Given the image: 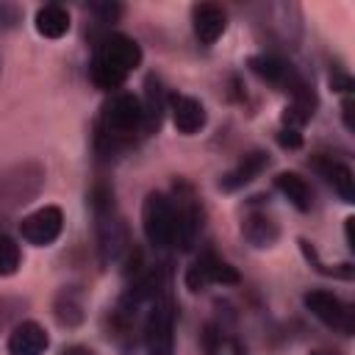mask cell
<instances>
[{"label":"cell","instance_id":"cell-1","mask_svg":"<svg viewBox=\"0 0 355 355\" xmlns=\"http://www.w3.org/2000/svg\"><path fill=\"white\" fill-rule=\"evenodd\" d=\"M141 64V47L136 39L125 36V33H108L97 50H94V58H92V67H89V75H92V83L103 92H114L119 89L128 75Z\"/></svg>","mask_w":355,"mask_h":355},{"label":"cell","instance_id":"cell-2","mask_svg":"<svg viewBox=\"0 0 355 355\" xmlns=\"http://www.w3.org/2000/svg\"><path fill=\"white\" fill-rule=\"evenodd\" d=\"M92 211H94V222H97L100 258H103V263H114L128 250V230H125V222H122V216L116 211L111 186L97 183L92 189Z\"/></svg>","mask_w":355,"mask_h":355},{"label":"cell","instance_id":"cell-3","mask_svg":"<svg viewBox=\"0 0 355 355\" xmlns=\"http://www.w3.org/2000/svg\"><path fill=\"white\" fill-rule=\"evenodd\" d=\"M139 130H144L141 97L130 92L111 94V100L103 108V119H100V141H108V147L116 150L122 141H128Z\"/></svg>","mask_w":355,"mask_h":355},{"label":"cell","instance_id":"cell-4","mask_svg":"<svg viewBox=\"0 0 355 355\" xmlns=\"http://www.w3.org/2000/svg\"><path fill=\"white\" fill-rule=\"evenodd\" d=\"M141 230H144V239L158 250L175 244L178 216H175V202L166 194L150 191L144 197V202H141Z\"/></svg>","mask_w":355,"mask_h":355},{"label":"cell","instance_id":"cell-5","mask_svg":"<svg viewBox=\"0 0 355 355\" xmlns=\"http://www.w3.org/2000/svg\"><path fill=\"white\" fill-rule=\"evenodd\" d=\"M141 338H144L147 355H175V313L169 300L158 297L150 302Z\"/></svg>","mask_w":355,"mask_h":355},{"label":"cell","instance_id":"cell-6","mask_svg":"<svg viewBox=\"0 0 355 355\" xmlns=\"http://www.w3.org/2000/svg\"><path fill=\"white\" fill-rule=\"evenodd\" d=\"M302 302H305V308L322 322V324H327V327H333V330H338V333H352V327H355V319H352V311H349V305L341 300V297H336L333 291H324V288H316V291H308L305 297H302Z\"/></svg>","mask_w":355,"mask_h":355},{"label":"cell","instance_id":"cell-7","mask_svg":"<svg viewBox=\"0 0 355 355\" xmlns=\"http://www.w3.org/2000/svg\"><path fill=\"white\" fill-rule=\"evenodd\" d=\"M64 230V214L58 205H42L33 214L22 216L19 222V236L22 241L33 247H50Z\"/></svg>","mask_w":355,"mask_h":355},{"label":"cell","instance_id":"cell-8","mask_svg":"<svg viewBox=\"0 0 355 355\" xmlns=\"http://www.w3.org/2000/svg\"><path fill=\"white\" fill-rule=\"evenodd\" d=\"M166 111L172 116V125L178 133L183 136H194L205 128V119H208V111L205 105L191 97V94H172L169 103H166Z\"/></svg>","mask_w":355,"mask_h":355},{"label":"cell","instance_id":"cell-9","mask_svg":"<svg viewBox=\"0 0 355 355\" xmlns=\"http://www.w3.org/2000/svg\"><path fill=\"white\" fill-rule=\"evenodd\" d=\"M208 283H239V272L230 263H225V261H219L216 255L208 252L194 266H189L186 288L189 291H202Z\"/></svg>","mask_w":355,"mask_h":355},{"label":"cell","instance_id":"cell-10","mask_svg":"<svg viewBox=\"0 0 355 355\" xmlns=\"http://www.w3.org/2000/svg\"><path fill=\"white\" fill-rule=\"evenodd\" d=\"M47 347H50V336L33 319H25V322L14 324L8 338H6V352L8 355H44Z\"/></svg>","mask_w":355,"mask_h":355},{"label":"cell","instance_id":"cell-11","mask_svg":"<svg viewBox=\"0 0 355 355\" xmlns=\"http://www.w3.org/2000/svg\"><path fill=\"white\" fill-rule=\"evenodd\" d=\"M191 28L202 44H214L227 31V14L214 3H197L191 8Z\"/></svg>","mask_w":355,"mask_h":355},{"label":"cell","instance_id":"cell-12","mask_svg":"<svg viewBox=\"0 0 355 355\" xmlns=\"http://www.w3.org/2000/svg\"><path fill=\"white\" fill-rule=\"evenodd\" d=\"M266 166H269V155H266V153H261V150L247 153L230 172L222 175L219 189H222V191H239V189H244L247 183H252Z\"/></svg>","mask_w":355,"mask_h":355},{"label":"cell","instance_id":"cell-13","mask_svg":"<svg viewBox=\"0 0 355 355\" xmlns=\"http://www.w3.org/2000/svg\"><path fill=\"white\" fill-rule=\"evenodd\" d=\"M250 69L258 75V78H263L266 83H275V86H286V89H297L302 80L294 75V69L283 61V58H277V55H252L250 61Z\"/></svg>","mask_w":355,"mask_h":355},{"label":"cell","instance_id":"cell-14","mask_svg":"<svg viewBox=\"0 0 355 355\" xmlns=\"http://www.w3.org/2000/svg\"><path fill=\"white\" fill-rule=\"evenodd\" d=\"M33 28L39 36L44 39H61L69 33L72 28V19H69V11L58 3H47V6H39L36 8V17H33Z\"/></svg>","mask_w":355,"mask_h":355},{"label":"cell","instance_id":"cell-15","mask_svg":"<svg viewBox=\"0 0 355 355\" xmlns=\"http://www.w3.org/2000/svg\"><path fill=\"white\" fill-rule=\"evenodd\" d=\"M166 92H164V83L150 75L147 78V86H144V100H141V111H144V130L147 133H155L161 128V119H164V111H166Z\"/></svg>","mask_w":355,"mask_h":355},{"label":"cell","instance_id":"cell-16","mask_svg":"<svg viewBox=\"0 0 355 355\" xmlns=\"http://www.w3.org/2000/svg\"><path fill=\"white\" fill-rule=\"evenodd\" d=\"M275 186L277 191L297 208V211H311V202H313V194H311V186L305 183V178H300L297 172H280L275 178Z\"/></svg>","mask_w":355,"mask_h":355},{"label":"cell","instance_id":"cell-17","mask_svg":"<svg viewBox=\"0 0 355 355\" xmlns=\"http://www.w3.org/2000/svg\"><path fill=\"white\" fill-rule=\"evenodd\" d=\"M175 216H178L175 241L183 250H191L194 241L200 239V230H202V214L197 205H175Z\"/></svg>","mask_w":355,"mask_h":355},{"label":"cell","instance_id":"cell-18","mask_svg":"<svg viewBox=\"0 0 355 355\" xmlns=\"http://www.w3.org/2000/svg\"><path fill=\"white\" fill-rule=\"evenodd\" d=\"M319 169L327 178V183L338 191V197L347 205H352L355 202V175H352V169L341 161H319Z\"/></svg>","mask_w":355,"mask_h":355},{"label":"cell","instance_id":"cell-19","mask_svg":"<svg viewBox=\"0 0 355 355\" xmlns=\"http://www.w3.org/2000/svg\"><path fill=\"white\" fill-rule=\"evenodd\" d=\"M55 319L67 327H75L83 322V302L78 300V294L72 288H64L55 297Z\"/></svg>","mask_w":355,"mask_h":355},{"label":"cell","instance_id":"cell-20","mask_svg":"<svg viewBox=\"0 0 355 355\" xmlns=\"http://www.w3.org/2000/svg\"><path fill=\"white\" fill-rule=\"evenodd\" d=\"M244 236L255 244V247H269L275 239H277V227H275V222L269 219V216H250L247 222H244Z\"/></svg>","mask_w":355,"mask_h":355},{"label":"cell","instance_id":"cell-21","mask_svg":"<svg viewBox=\"0 0 355 355\" xmlns=\"http://www.w3.org/2000/svg\"><path fill=\"white\" fill-rule=\"evenodd\" d=\"M19 266H22V252H19V244H17L11 236L0 233V277L14 275Z\"/></svg>","mask_w":355,"mask_h":355},{"label":"cell","instance_id":"cell-22","mask_svg":"<svg viewBox=\"0 0 355 355\" xmlns=\"http://www.w3.org/2000/svg\"><path fill=\"white\" fill-rule=\"evenodd\" d=\"M22 22V8L14 3H0V31L17 28Z\"/></svg>","mask_w":355,"mask_h":355},{"label":"cell","instance_id":"cell-23","mask_svg":"<svg viewBox=\"0 0 355 355\" xmlns=\"http://www.w3.org/2000/svg\"><path fill=\"white\" fill-rule=\"evenodd\" d=\"M92 11H94V14H100V19H103V22H116V19H119V14H122V6H119V3H94V6H92Z\"/></svg>","mask_w":355,"mask_h":355},{"label":"cell","instance_id":"cell-24","mask_svg":"<svg viewBox=\"0 0 355 355\" xmlns=\"http://www.w3.org/2000/svg\"><path fill=\"white\" fill-rule=\"evenodd\" d=\"M277 141H280L283 147H300V144H302V139H300V133H297L294 128H288V130H280Z\"/></svg>","mask_w":355,"mask_h":355},{"label":"cell","instance_id":"cell-25","mask_svg":"<svg viewBox=\"0 0 355 355\" xmlns=\"http://www.w3.org/2000/svg\"><path fill=\"white\" fill-rule=\"evenodd\" d=\"M352 111H355V103H352V100H344V103H341V114H344V125H347V130H355Z\"/></svg>","mask_w":355,"mask_h":355},{"label":"cell","instance_id":"cell-26","mask_svg":"<svg viewBox=\"0 0 355 355\" xmlns=\"http://www.w3.org/2000/svg\"><path fill=\"white\" fill-rule=\"evenodd\" d=\"M61 355H97L92 347H83V344H72V347H67Z\"/></svg>","mask_w":355,"mask_h":355},{"label":"cell","instance_id":"cell-27","mask_svg":"<svg viewBox=\"0 0 355 355\" xmlns=\"http://www.w3.org/2000/svg\"><path fill=\"white\" fill-rule=\"evenodd\" d=\"M352 225H355V219L349 216V219H347V247H349V250H355V236H352Z\"/></svg>","mask_w":355,"mask_h":355}]
</instances>
